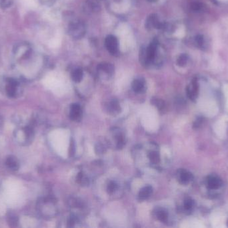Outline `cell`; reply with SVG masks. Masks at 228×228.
Listing matches in <instances>:
<instances>
[{
    "instance_id": "cell-20",
    "label": "cell",
    "mask_w": 228,
    "mask_h": 228,
    "mask_svg": "<svg viewBox=\"0 0 228 228\" xmlns=\"http://www.w3.org/2000/svg\"><path fill=\"white\" fill-rule=\"evenodd\" d=\"M187 60H188V57L185 54L180 55L177 58V64L180 66H184L187 64Z\"/></svg>"
},
{
    "instance_id": "cell-5",
    "label": "cell",
    "mask_w": 228,
    "mask_h": 228,
    "mask_svg": "<svg viewBox=\"0 0 228 228\" xmlns=\"http://www.w3.org/2000/svg\"><path fill=\"white\" fill-rule=\"evenodd\" d=\"M164 25L161 23L159 21L158 17L155 14L151 15L148 19L146 21V27L147 28L151 29V28H156V29H161L162 28Z\"/></svg>"
},
{
    "instance_id": "cell-16",
    "label": "cell",
    "mask_w": 228,
    "mask_h": 228,
    "mask_svg": "<svg viewBox=\"0 0 228 228\" xmlns=\"http://www.w3.org/2000/svg\"><path fill=\"white\" fill-rule=\"evenodd\" d=\"M17 84L14 82H10L6 88L7 95L10 97H14L16 94Z\"/></svg>"
},
{
    "instance_id": "cell-15",
    "label": "cell",
    "mask_w": 228,
    "mask_h": 228,
    "mask_svg": "<svg viewBox=\"0 0 228 228\" xmlns=\"http://www.w3.org/2000/svg\"><path fill=\"white\" fill-rule=\"evenodd\" d=\"M83 70L80 68L75 69L71 74V78L75 82H79L82 81L83 78Z\"/></svg>"
},
{
    "instance_id": "cell-2",
    "label": "cell",
    "mask_w": 228,
    "mask_h": 228,
    "mask_svg": "<svg viewBox=\"0 0 228 228\" xmlns=\"http://www.w3.org/2000/svg\"><path fill=\"white\" fill-rule=\"evenodd\" d=\"M86 32L84 24L81 21H74L69 26V34L75 39H79L83 36Z\"/></svg>"
},
{
    "instance_id": "cell-18",
    "label": "cell",
    "mask_w": 228,
    "mask_h": 228,
    "mask_svg": "<svg viewBox=\"0 0 228 228\" xmlns=\"http://www.w3.org/2000/svg\"><path fill=\"white\" fill-rule=\"evenodd\" d=\"M149 158L151 160V161L154 164L158 163L160 161L159 154L156 151H153L150 153L149 155Z\"/></svg>"
},
{
    "instance_id": "cell-21",
    "label": "cell",
    "mask_w": 228,
    "mask_h": 228,
    "mask_svg": "<svg viewBox=\"0 0 228 228\" xmlns=\"http://www.w3.org/2000/svg\"><path fill=\"white\" fill-rule=\"evenodd\" d=\"M76 179H77V181L79 183H81V184H82V185H87L88 184V179L87 178H86L84 177L83 173H82V172L78 173L77 178H76Z\"/></svg>"
},
{
    "instance_id": "cell-11",
    "label": "cell",
    "mask_w": 228,
    "mask_h": 228,
    "mask_svg": "<svg viewBox=\"0 0 228 228\" xmlns=\"http://www.w3.org/2000/svg\"><path fill=\"white\" fill-rule=\"evenodd\" d=\"M153 192V188L151 186H145L140 190L139 193V198L141 200H144L149 198Z\"/></svg>"
},
{
    "instance_id": "cell-13",
    "label": "cell",
    "mask_w": 228,
    "mask_h": 228,
    "mask_svg": "<svg viewBox=\"0 0 228 228\" xmlns=\"http://www.w3.org/2000/svg\"><path fill=\"white\" fill-rule=\"evenodd\" d=\"M97 68L99 70L103 71V72H104L108 74H112L114 73V66L111 64H108V63L100 64H99V66H98Z\"/></svg>"
},
{
    "instance_id": "cell-1",
    "label": "cell",
    "mask_w": 228,
    "mask_h": 228,
    "mask_svg": "<svg viewBox=\"0 0 228 228\" xmlns=\"http://www.w3.org/2000/svg\"><path fill=\"white\" fill-rule=\"evenodd\" d=\"M158 46V42L156 40H154L145 50L142 51L141 53L144 54H141V60L144 62L143 63L145 65L148 66L154 61L156 54H157Z\"/></svg>"
},
{
    "instance_id": "cell-26",
    "label": "cell",
    "mask_w": 228,
    "mask_h": 228,
    "mask_svg": "<svg viewBox=\"0 0 228 228\" xmlns=\"http://www.w3.org/2000/svg\"><path fill=\"white\" fill-rule=\"evenodd\" d=\"M192 8H193L194 10H195V11H198L199 10V9L201 8V4L198 2H195L193 4H192Z\"/></svg>"
},
{
    "instance_id": "cell-17",
    "label": "cell",
    "mask_w": 228,
    "mask_h": 228,
    "mask_svg": "<svg viewBox=\"0 0 228 228\" xmlns=\"http://www.w3.org/2000/svg\"><path fill=\"white\" fill-rule=\"evenodd\" d=\"M7 222L11 227H16L18 224V217L14 214H10L7 216Z\"/></svg>"
},
{
    "instance_id": "cell-10",
    "label": "cell",
    "mask_w": 228,
    "mask_h": 228,
    "mask_svg": "<svg viewBox=\"0 0 228 228\" xmlns=\"http://www.w3.org/2000/svg\"><path fill=\"white\" fill-rule=\"evenodd\" d=\"M132 86L134 92L136 93H140L144 91L145 87V82L141 78H137L133 80Z\"/></svg>"
},
{
    "instance_id": "cell-3",
    "label": "cell",
    "mask_w": 228,
    "mask_h": 228,
    "mask_svg": "<svg viewBox=\"0 0 228 228\" xmlns=\"http://www.w3.org/2000/svg\"><path fill=\"white\" fill-rule=\"evenodd\" d=\"M105 45L108 52L113 55L117 54L118 52V42L114 35H110L105 40Z\"/></svg>"
},
{
    "instance_id": "cell-24",
    "label": "cell",
    "mask_w": 228,
    "mask_h": 228,
    "mask_svg": "<svg viewBox=\"0 0 228 228\" xmlns=\"http://www.w3.org/2000/svg\"><path fill=\"white\" fill-rule=\"evenodd\" d=\"M116 189H117V185H116V183L115 182H113V181H111L109 183L108 185V188H107L108 193H113L116 190Z\"/></svg>"
},
{
    "instance_id": "cell-22",
    "label": "cell",
    "mask_w": 228,
    "mask_h": 228,
    "mask_svg": "<svg viewBox=\"0 0 228 228\" xmlns=\"http://www.w3.org/2000/svg\"><path fill=\"white\" fill-rule=\"evenodd\" d=\"M184 206L186 210H187V211H190V210H191V208L194 206L193 200L190 198L186 199L184 202Z\"/></svg>"
},
{
    "instance_id": "cell-19",
    "label": "cell",
    "mask_w": 228,
    "mask_h": 228,
    "mask_svg": "<svg viewBox=\"0 0 228 228\" xmlns=\"http://www.w3.org/2000/svg\"><path fill=\"white\" fill-rule=\"evenodd\" d=\"M151 102H152V104L154 105L160 110H162L164 109L165 103L162 100L158 99V98H155V99L151 100Z\"/></svg>"
},
{
    "instance_id": "cell-8",
    "label": "cell",
    "mask_w": 228,
    "mask_h": 228,
    "mask_svg": "<svg viewBox=\"0 0 228 228\" xmlns=\"http://www.w3.org/2000/svg\"><path fill=\"white\" fill-rule=\"evenodd\" d=\"M6 166L11 171H17L20 168L18 160L14 156H9L6 160Z\"/></svg>"
},
{
    "instance_id": "cell-12",
    "label": "cell",
    "mask_w": 228,
    "mask_h": 228,
    "mask_svg": "<svg viewBox=\"0 0 228 228\" xmlns=\"http://www.w3.org/2000/svg\"><path fill=\"white\" fill-rule=\"evenodd\" d=\"M155 216L157 217L158 220L161 221L162 222H166L168 217V213L163 209H157L156 212H155Z\"/></svg>"
},
{
    "instance_id": "cell-27",
    "label": "cell",
    "mask_w": 228,
    "mask_h": 228,
    "mask_svg": "<svg viewBox=\"0 0 228 228\" xmlns=\"http://www.w3.org/2000/svg\"><path fill=\"white\" fill-rule=\"evenodd\" d=\"M2 123H3V120H2V119L1 118V117H0V127H2Z\"/></svg>"
},
{
    "instance_id": "cell-14",
    "label": "cell",
    "mask_w": 228,
    "mask_h": 228,
    "mask_svg": "<svg viewBox=\"0 0 228 228\" xmlns=\"http://www.w3.org/2000/svg\"><path fill=\"white\" fill-rule=\"evenodd\" d=\"M120 106L118 100H114L111 101L109 105V111L111 114H118L120 112Z\"/></svg>"
},
{
    "instance_id": "cell-9",
    "label": "cell",
    "mask_w": 228,
    "mask_h": 228,
    "mask_svg": "<svg viewBox=\"0 0 228 228\" xmlns=\"http://www.w3.org/2000/svg\"><path fill=\"white\" fill-rule=\"evenodd\" d=\"M193 179L192 174L185 170H181L179 175V181L183 185H186Z\"/></svg>"
},
{
    "instance_id": "cell-23",
    "label": "cell",
    "mask_w": 228,
    "mask_h": 228,
    "mask_svg": "<svg viewBox=\"0 0 228 228\" xmlns=\"http://www.w3.org/2000/svg\"><path fill=\"white\" fill-rule=\"evenodd\" d=\"M195 43L196 46L199 48H202L204 44V40L202 35H197L195 38Z\"/></svg>"
},
{
    "instance_id": "cell-25",
    "label": "cell",
    "mask_w": 228,
    "mask_h": 228,
    "mask_svg": "<svg viewBox=\"0 0 228 228\" xmlns=\"http://www.w3.org/2000/svg\"><path fill=\"white\" fill-rule=\"evenodd\" d=\"M202 122H203V118H202V117L198 118V119H197V120H195V123H194V128H199V127H200L201 124L202 123Z\"/></svg>"
},
{
    "instance_id": "cell-28",
    "label": "cell",
    "mask_w": 228,
    "mask_h": 228,
    "mask_svg": "<svg viewBox=\"0 0 228 228\" xmlns=\"http://www.w3.org/2000/svg\"><path fill=\"white\" fill-rule=\"evenodd\" d=\"M149 1L150 2H154V1H155V0H149Z\"/></svg>"
},
{
    "instance_id": "cell-4",
    "label": "cell",
    "mask_w": 228,
    "mask_h": 228,
    "mask_svg": "<svg viewBox=\"0 0 228 228\" xmlns=\"http://www.w3.org/2000/svg\"><path fill=\"white\" fill-rule=\"evenodd\" d=\"M198 91H199L198 82L196 79H194L192 80L191 82L187 88L186 92L187 96L189 97L190 99L194 101L196 99L197 96H198Z\"/></svg>"
},
{
    "instance_id": "cell-7",
    "label": "cell",
    "mask_w": 228,
    "mask_h": 228,
    "mask_svg": "<svg viewBox=\"0 0 228 228\" xmlns=\"http://www.w3.org/2000/svg\"><path fill=\"white\" fill-rule=\"evenodd\" d=\"M82 115V109L79 104L74 103L70 107V118L74 120H78Z\"/></svg>"
},
{
    "instance_id": "cell-6",
    "label": "cell",
    "mask_w": 228,
    "mask_h": 228,
    "mask_svg": "<svg viewBox=\"0 0 228 228\" xmlns=\"http://www.w3.org/2000/svg\"><path fill=\"white\" fill-rule=\"evenodd\" d=\"M207 185L210 189H217L222 185V181L216 176H209L207 180Z\"/></svg>"
}]
</instances>
